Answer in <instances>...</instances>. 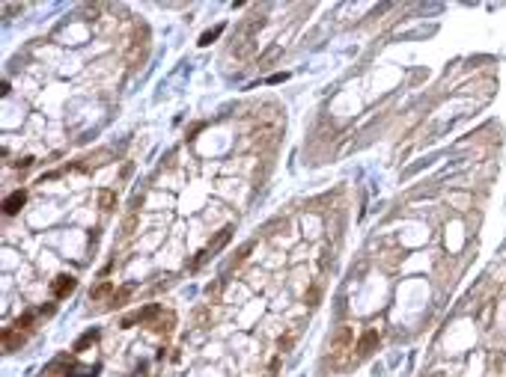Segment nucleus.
Listing matches in <instances>:
<instances>
[{
    "label": "nucleus",
    "instance_id": "obj_1",
    "mask_svg": "<svg viewBox=\"0 0 506 377\" xmlns=\"http://www.w3.org/2000/svg\"><path fill=\"white\" fill-rule=\"evenodd\" d=\"M375 345H378V330L372 327V330H367L364 335H360V338H357V345H354V351H357L360 356H369Z\"/></svg>",
    "mask_w": 506,
    "mask_h": 377
},
{
    "label": "nucleus",
    "instance_id": "obj_2",
    "mask_svg": "<svg viewBox=\"0 0 506 377\" xmlns=\"http://www.w3.org/2000/svg\"><path fill=\"white\" fill-rule=\"evenodd\" d=\"M75 276H57L54 282H51V294L54 297H66V294H71V291H75Z\"/></svg>",
    "mask_w": 506,
    "mask_h": 377
},
{
    "label": "nucleus",
    "instance_id": "obj_3",
    "mask_svg": "<svg viewBox=\"0 0 506 377\" xmlns=\"http://www.w3.org/2000/svg\"><path fill=\"white\" fill-rule=\"evenodd\" d=\"M24 202H27V190H15V193H9V196H6V202H3V211H6V217L18 214Z\"/></svg>",
    "mask_w": 506,
    "mask_h": 377
},
{
    "label": "nucleus",
    "instance_id": "obj_4",
    "mask_svg": "<svg viewBox=\"0 0 506 377\" xmlns=\"http://www.w3.org/2000/svg\"><path fill=\"white\" fill-rule=\"evenodd\" d=\"M111 291H114V282H111V279H104L101 285H95V288L90 291V300H92V303H95V300H101L104 294H111Z\"/></svg>",
    "mask_w": 506,
    "mask_h": 377
},
{
    "label": "nucleus",
    "instance_id": "obj_5",
    "mask_svg": "<svg viewBox=\"0 0 506 377\" xmlns=\"http://www.w3.org/2000/svg\"><path fill=\"white\" fill-rule=\"evenodd\" d=\"M98 205H101L104 211H111V208L116 205V193H114V190H98Z\"/></svg>",
    "mask_w": 506,
    "mask_h": 377
},
{
    "label": "nucleus",
    "instance_id": "obj_6",
    "mask_svg": "<svg viewBox=\"0 0 506 377\" xmlns=\"http://www.w3.org/2000/svg\"><path fill=\"white\" fill-rule=\"evenodd\" d=\"M95 335H98V330H87V333L78 338V342H75V348H71V351H75V354H78V351H84L90 342H95Z\"/></svg>",
    "mask_w": 506,
    "mask_h": 377
},
{
    "label": "nucleus",
    "instance_id": "obj_7",
    "mask_svg": "<svg viewBox=\"0 0 506 377\" xmlns=\"http://www.w3.org/2000/svg\"><path fill=\"white\" fill-rule=\"evenodd\" d=\"M218 33H221V27H218V30H208V33H203L200 45H208V42H211V39H214V36H218Z\"/></svg>",
    "mask_w": 506,
    "mask_h": 377
}]
</instances>
